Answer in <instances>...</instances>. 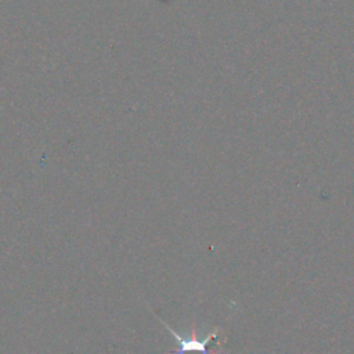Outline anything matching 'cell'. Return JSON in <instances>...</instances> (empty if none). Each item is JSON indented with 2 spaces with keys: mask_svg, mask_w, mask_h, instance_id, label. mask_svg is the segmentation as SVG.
Wrapping results in <instances>:
<instances>
[{
  "mask_svg": "<svg viewBox=\"0 0 354 354\" xmlns=\"http://www.w3.org/2000/svg\"><path fill=\"white\" fill-rule=\"evenodd\" d=\"M163 322V321H162ZM163 325L166 326V329L169 330V333L171 336H174V339L177 340V344H178V348L174 351L176 354H209L207 353V346L212 343V340H214L218 335V329H214L213 332H210L205 339L199 340L196 337V333H195V329L192 330L191 336L188 339H184L181 337L171 326H169L166 322H163Z\"/></svg>",
  "mask_w": 354,
  "mask_h": 354,
  "instance_id": "cell-1",
  "label": "cell"
}]
</instances>
